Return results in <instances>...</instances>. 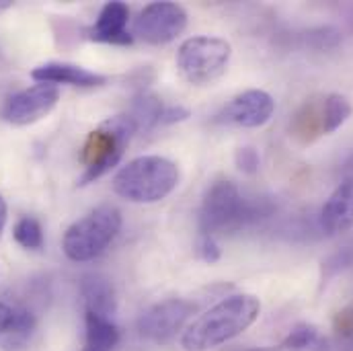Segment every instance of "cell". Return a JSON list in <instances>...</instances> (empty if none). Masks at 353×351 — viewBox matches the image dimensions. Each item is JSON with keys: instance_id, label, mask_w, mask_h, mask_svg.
<instances>
[{"instance_id": "1", "label": "cell", "mask_w": 353, "mask_h": 351, "mask_svg": "<svg viewBox=\"0 0 353 351\" xmlns=\"http://www.w3.org/2000/svg\"><path fill=\"white\" fill-rule=\"evenodd\" d=\"M261 314L259 298L251 294L228 296L201 317H197L183 333L181 345L185 351H208L228 343L245 333Z\"/></svg>"}, {"instance_id": "2", "label": "cell", "mask_w": 353, "mask_h": 351, "mask_svg": "<svg viewBox=\"0 0 353 351\" xmlns=\"http://www.w3.org/2000/svg\"><path fill=\"white\" fill-rule=\"evenodd\" d=\"M179 185V167L157 154L138 157L113 177V191L132 203H157Z\"/></svg>"}, {"instance_id": "3", "label": "cell", "mask_w": 353, "mask_h": 351, "mask_svg": "<svg viewBox=\"0 0 353 351\" xmlns=\"http://www.w3.org/2000/svg\"><path fill=\"white\" fill-rule=\"evenodd\" d=\"M136 132H138V126L130 117V113L113 115L101 121L88 134L87 142H85V148H83L85 173L79 179V185H88L101 179L105 173H109L121 161Z\"/></svg>"}, {"instance_id": "4", "label": "cell", "mask_w": 353, "mask_h": 351, "mask_svg": "<svg viewBox=\"0 0 353 351\" xmlns=\"http://www.w3.org/2000/svg\"><path fill=\"white\" fill-rule=\"evenodd\" d=\"M121 214L115 205L103 203L77 220L62 239V249L70 261L83 263L97 259L119 234Z\"/></svg>"}, {"instance_id": "5", "label": "cell", "mask_w": 353, "mask_h": 351, "mask_svg": "<svg viewBox=\"0 0 353 351\" xmlns=\"http://www.w3.org/2000/svg\"><path fill=\"white\" fill-rule=\"evenodd\" d=\"M259 205L247 201L232 181L214 183L201 203L199 230L201 234H216L224 230H236L251 220L259 218Z\"/></svg>"}, {"instance_id": "6", "label": "cell", "mask_w": 353, "mask_h": 351, "mask_svg": "<svg viewBox=\"0 0 353 351\" xmlns=\"http://www.w3.org/2000/svg\"><path fill=\"white\" fill-rule=\"evenodd\" d=\"M232 48L222 37L197 35L181 43L176 52V68L183 81L195 87L218 81L230 62Z\"/></svg>"}, {"instance_id": "7", "label": "cell", "mask_w": 353, "mask_h": 351, "mask_svg": "<svg viewBox=\"0 0 353 351\" xmlns=\"http://www.w3.org/2000/svg\"><path fill=\"white\" fill-rule=\"evenodd\" d=\"M187 27V12L176 2H150L134 21V35L150 46H165Z\"/></svg>"}, {"instance_id": "8", "label": "cell", "mask_w": 353, "mask_h": 351, "mask_svg": "<svg viewBox=\"0 0 353 351\" xmlns=\"http://www.w3.org/2000/svg\"><path fill=\"white\" fill-rule=\"evenodd\" d=\"M193 312H195V304L189 300L183 298L163 300L142 314L138 323L140 335L154 343H167L187 325Z\"/></svg>"}, {"instance_id": "9", "label": "cell", "mask_w": 353, "mask_h": 351, "mask_svg": "<svg viewBox=\"0 0 353 351\" xmlns=\"http://www.w3.org/2000/svg\"><path fill=\"white\" fill-rule=\"evenodd\" d=\"M58 99L60 90L56 85L37 83L6 99L2 107V119L12 126H31L43 119L58 105Z\"/></svg>"}, {"instance_id": "10", "label": "cell", "mask_w": 353, "mask_h": 351, "mask_svg": "<svg viewBox=\"0 0 353 351\" xmlns=\"http://www.w3.org/2000/svg\"><path fill=\"white\" fill-rule=\"evenodd\" d=\"M275 111V101L269 92L251 88L236 94L218 115L216 121L232 123L241 128H261L265 126Z\"/></svg>"}, {"instance_id": "11", "label": "cell", "mask_w": 353, "mask_h": 351, "mask_svg": "<svg viewBox=\"0 0 353 351\" xmlns=\"http://www.w3.org/2000/svg\"><path fill=\"white\" fill-rule=\"evenodd\" d=\"M128 21H130V8L123 2H107L94 25H90L85 35L90 41L99 43H113V46H130L134 41V35L128 33Z\"/></svg>"}, {"instance_id": "12", "label": "cell", "mask_w": 353, "mask_h": 351, "mask_svg": "<svg viewBox=\"0 0 353 351\" xmlns=\"http://www.w3.org/2000/svg\"><path fill=\"white\" fill-rule=\"evenodd\" d=\"M321 226L329 234H343L353 228V179H345L325 201Z\"/></svg>"}, {"instance_id": "13", "label": "cell", "mask_w": 353, "mask_h": 351, "mask_svg": "<svg viewBox=\"0 0 353 351\" xmlns=\"http://www.w3.org/2000/svg\"><path fill=\"white\" fill-rule=\"evenodd\" d=\"M31 79L35 83L48 85H70V87H101L107 83L103 74L90 72L83 66L68 64V62H48L33 68Z\"/></svg>"}, {"instance_id": "14", "label": "cell", "mask_w": 353, "mask_h": 351, "mask_svg": "<svg viewBox=\"0 0 353 351\" xmlns=\"http://www.w3.org/2000/svg\"><path fill=\"white\" fill-rule=\"evenodd\" d=\"M81 294H83L87 312H94L99 317L111 319V314L117 308L115 290H113L111 281L103 275H97V273L85 275L83 283H81Z\"/></svg>"}, {"instance_id": "15", "label": "cell", "mask_w": 353, "mask_h": 351, "mask_svg": "<svg viewBox=\"0 0 353 351\" xmlns=\"http://www.w3.org/2000/svg\"><path fill=\"white\" fill-rule=\"evenodd\" d=\"M87 337L83 351H113L119 341V331L115 323L107 317H99L94 312H87Z\"/></svg>"}, {"instance_id": "16", "label": "cell", "mask_w": 353, "mask_h": 351, "mask_svg": "<svg viewBox=\"0 0 353 351\" xmlns=\"http://www.w3.org/2000/svg\"><path fill=\"white\" fill-rule=\"evenodd\" d=\"M35 331V317L25 308H12V317L0 335V345L6 351L23 350Z\"/></svg>"}, {"instance_id": "17", "label": "cell", "mask_w": 353, "mask_h": 351, "mask_svg": "<svg viewBox=\"0 0 353 351\" xmlns=\"http://www.w3.org/2000/svg\"><path fill=\"white\" fill-rule=\"evenodd\" d=\"M165 111L163 101L152 92H142L134 99L130 117L136 121L138 130H152L154 126H161V115Z\"/></svg>"}, {"instance_id": "18", "label": "cell", "mask_w": 353, "mask_h": 351, "mask_svg": "<svg viewBox=\"0 0 353 351\" xmlns=\"http://www.w3.org/2000/svg\"><path fill=\"white\" fill-rule=\"evenodd\" d=\"M352 115V103L347 97L333 92L323 99V134L337 132Z\"/></svg>"}, {"instance_id": "19", "label": "cell", "mask_w": 353, "mask_h": 351, "mask_svg": "<svg viewBox=\"0 0 353 351\" xmlns=\"http://www.w3.org/2000/svg\"><path fill=\"white\" fill-rule=\"evenodd\" d=\"M292 132L294 136H304V140H312V136L323 134V103H306L294 117Z\"/></svg>"}, {"instance_id": "20", "label": "cell", "mask_w": 353, "mask_h": 351, "mask_svg": "<svg viewBox=\"0 0 353 351\" xmlns=\"http://www.w3.org/2000/svg\"><path fill=\"white\" fill-rule=\"evenodd\" d=\"M12 237L14 241L29 251H39L43 247V230L41 224L31 218V216H23L17 220L14 228H12Z\"/></svg>"}, {"instance_id": "21", "label": "cell", "mask_w": 353, "mask_h": 351, "mask_svg": "<svg viewBox=\"0 0 353 351\" xmlns=\"http://www.w3.org/2000/svg\"><path fill=\"white\" fill-rule=\"evenodd\" d=\"M319 343V329L310 323H300L290 329L285 339L279 343V351H304Z\"/></svg>"}, {"instance_id": "22", "label": "cell", "mask_w": 353, "mask_h": 351, "mask_svg": "<svg viewBox=\"0 0 353 351\" xmlns=\"http://www.w3.org/2000/svg\"><path fill=\"white\" fill-rule=\"evenodd\" d=\"M335 333L345 351H353V306L345 308L335 319Z\"/></svg>"}, {"instance_id": "23", "label": "cell", "mask_w": 353, "mask_h": 351, "mask_svg": "<svg viewBox=\"0 0 353 351\" xmlns=\"http://www.w3.org/2000/svg\"><path fill=\"white\" fill-rule=\"evenodd\" d=\"M234 161H236V167L245 173V175H255L261 167V159H259V152L253 148V146H243L236 150L234 154Z\"/></svg>"}, {"instance_id": "24", "label": "cell", "mask_w": 353, "mask_h": 351, "mask_svg": "<svg viewBox=\"0 0 353 351\" xmlns=\"http://www.w3.org/2000/svg\"><path fill=\"white\" fill-rule=\"evenodd\" d=\"M197 253L199 257L205 261V263H216L220 261L222 257V251H220V245L216 243V239L212 234H201L199 237V245H197Z\"/></svg>"}, {"instance_id": "25", "label": "cell", "mask_w": 353, "mask_h": 351, "mask_svg": "<svg viewBox=\"0 0 353 351\" xmlns=\"http://www.w3.org/2000/svg\"><path fill=\"white\" fill-rule=\"evenodd\" d=\"M189 109L181 107V105H171V107H165L163 115H161V126H171V123H179V121H185L189 117Z\"/></svg>"}, {"instance_id": "26", "label": "cell", "mask_w": 353, "mask_h": 351, "mask_svg": "<svg viewBox=\"0 0 353 351\" xmlns=\"http://www.w3.org/2000/svg\"><path fill=\"white\" fill-rule=\"evenodd\" d=\"M10 317H12V308L0 302V335H2V331L6 329V325H8Z\"/></svg>"}, {"instance_id": "27", "label": "cell", "mask_w": 353, "mask_h": 351, "mask_svg": "<svg viewBox=\"0 0 353 351\" xmlns=\"http://www.w3.org/2000/svg\"><path fill=\"white\" fill-rule=\"evenodd\" d=\"M6 216H8V208H6V201H4L2 195H0V234H2L4 224H6Z\"/></svg>"}, {"instance_id": "28", "label": "cell", "mask_w": 353, "mask_h": 351, "mask_svg": "<svg viewBox=\"0 0 353 351\" xmlns=\"http://www.w3.org/2000/svg\"><path fill=\"white\" fill-rule=\"evenodd\" d=\"M10 6H12L10 0H0V10H6V8H10Z\"/></svg>"}]
</instances>
